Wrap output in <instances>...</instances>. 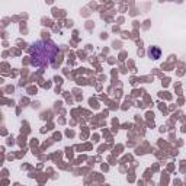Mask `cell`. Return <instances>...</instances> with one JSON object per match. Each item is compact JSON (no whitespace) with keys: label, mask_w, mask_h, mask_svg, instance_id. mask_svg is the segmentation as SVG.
I'll return each mask as SVG.
<instances>
[{"label":"cell","mask_w":186,"mask_h":186,"mask_svg":"<svg viewBox=\"0 0 186 186\" xmlns=\"http://www.w3.org/2000/svg\"><path fill=\"white\" fill-rule=\"evenodd\" d=\"M148 55L151 57V58H154V60H157V58L160 57V49L156 48V47H151L150 51H148Z\"/></svg>","instance_id":"7a4b0ae2"},{"label":"cell","mask_w":186,"mask_h":186,"mask_svg":"<svg viewBox=\"0 0 186 186\" xmlns=\"http://www.w3.org/2000/svg\"><path fill=\"white\" fill-rule=\"evenodd\" d=\"M58 48L54 44L47 42V41H39L36 44H33L31 48V58H32V64L35 65H45L49 64L54 57L57 55Z\"/></svg>","instance_id":"6da1fadb"}]
</instances>
